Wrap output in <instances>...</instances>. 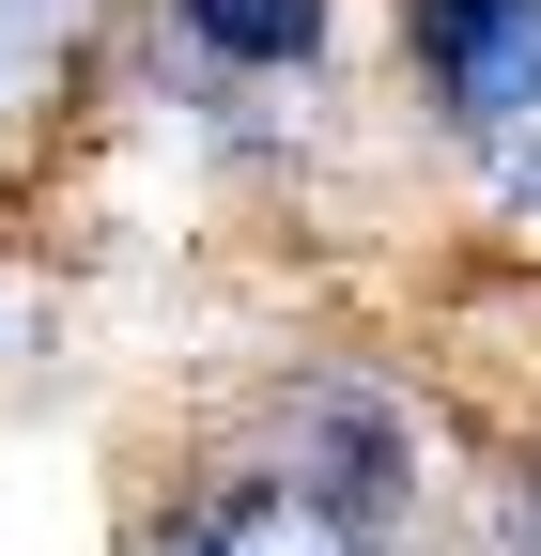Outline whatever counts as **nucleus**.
<instances>
[{"label":"nucleus","mask_w":541,"mask_h":556,"mask_svg":"<svg viewBox=\"0 0 541 556\" xmlns=\"http://www.w3.org/2000/svg\"><path fill=\"white\" fill-rule=\"evenodd\" d=\"M387 31L464 170H511L541 139V0H387Z\"/></svg>","instance_id":"obj_2"},{"label":"nucleus","mask_w":541,"mask_h":556,"mask_svg":"<svg viewBox=\"0 0 541 556\" xmlns=\"http://www.w3.org/2000/svg\"><path fill=\"white\" fill-rule=\"evenodd\" d=\"M480 186H495V217H541V139H526L511 170H480Z\"/></svg>","instance_id":"obj_7"},{"label":"nucleus","mask_w":541,"mask_h":556,"mask_svg":"<svg viewBox=\"0 0 541 556\" xmlns=\"http://www.w3.org/2000/svg\"><path fill=\"white\" fill-rule=\"evenodd\" d=\"M140 31H155V78H186V109L201 93L263 109V93H310L325 78L341 0H140Z\"/></svg>","instance_id":"obj_4"},{"label":"nucleus","mask_w":541,"mask_h":556,"mask_svg":"<svg viewBox=\"0 0 541 556\" xmlns=\"http://www.w3.org/2000/svg\"><path fill=\"white\" fill-rule=\"evenodd\" d=\"M124 0H0V186H32L62 155V124L109 93Z\"/></svg>","instance_id":"obj_5"},{"label":"nucleus","mask_w":541,"mask_h":556,"mask_svg":"<svg viewBox=\"0 0 541 556\" xmlns=\"http://www.w3.org/2000/svg\"><path fill=\"white\" fill-rule=\"evenodd\" d=\"M232 448H248V464H279L294 495L387 526V541L449 495V433H433L418 371H387V356H294V371H263L248 417H232Z\"/></svg>","instance_id":"obj_1"},{"label":"nucleus","mask_w":541,"mask_h":556,"mask_svg":"<svg viewBox=\"0 0 541 556\" xmlns=\"http://www.w3.org/2000/svg\"><path fill=\"white\" fill-rule=\"evenodd\" d=\"M124 556H402V541L356 526V510H325V495H294V479L248 464V448H201L186 479H155V495H140Z\"/></svg>","instance_id":"obj_3"},{"label":"nucleus","mask_w":541,"mask_h":556,"mask_svg":"<svg viewBox=\"0 0 541 556\" xmlns=\"http://www.w3.org/2000/svg\"><path fill=\"white\" fill-rule=\"evenodd\" d=\"M464 556H541V448H511L480 495H464Z\"/></svg>","instance_id":"obj_6"}]
</instances>
